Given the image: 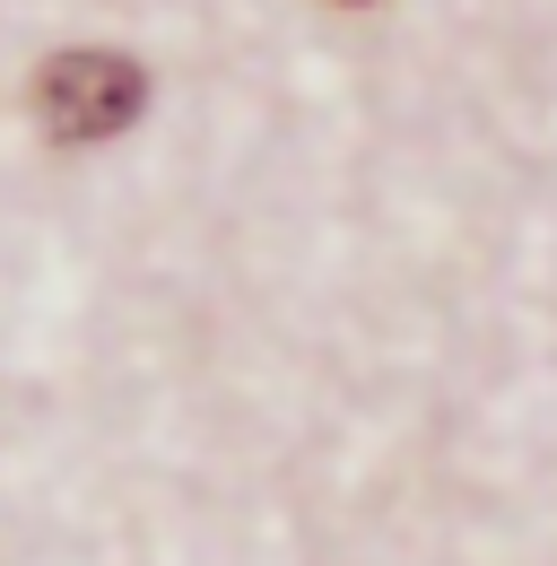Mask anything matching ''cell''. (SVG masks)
Masks as SVG:
<instances>
[{
	"instance_id": "6da1fadb",
	"label": "cell",
	"mask_w": 557,
	"mask_h": 566,
	"mask_svg": "<svg viewBox=\"0 0 557 566\" xmlns=\"http://www.w3.org/2000/svg\"><path fill=\"white\" fill-rule=\"evenodd\" d=\"M35 123L53 148H96L114 132H132L139 105H148V71L132 53H53L35 71Z\"/></svg>"
},
{
	"instance_id": "7a4b0ae2",
	"label": "cell",
	"mask_w": 557,
	"mask_h": 566,
	"mask_svg": "<svg viewBox=\"0 0 557 566\" xmlns=\"http://www.w3.org/2000/svg\"><path fill=\"white\" fill-rule=\"evenodd\" d=\"M348 9H366V0H348Z\"/></svg>"
}]
</instances>
